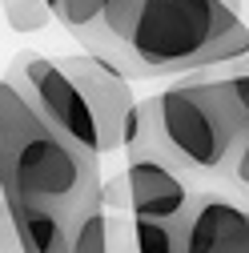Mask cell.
I'll list each match as a JSON object with an SVG mask.
<instances>
[{
	"instance_id": "4",
	"label": "cell",
	"mask_w": 249,
	"mask_h": 253,
	"mask_svg": "<svg viewBox=\"0 0 249 253\" xmlns=\"http://www.w3.org/2000/svg\"><path fill=\"white\" fill-rule=\"evenodd\" d=\"M4 84L33 109L52 133H60L69 145H77L81 153H97V129H92V113L81 101V92L73 88V81L60 73L56 60H48L44 52H16L12 65L4 73Z\"/></svg>"
},
{
	"instance_id": "12",
	"label": "cell",
	"mask_w": 249,
	"mask_h": 253,
	"mask_svg": "<svg viewBox=\"0 0 249 253\" xmlns=\"http://www.w3.org/2000/svg\"><path fill=\"white\" fill-rule=\"evenodd\" d=\"M69 253H105V209L84 217V225H81V233H77Z\"/></svg>"
},
{
	"instance_id": "3",
	"label": "cell",
	"mask_w": 249,
	"mask_h": 253,
	"mask_svg": "<svg viewBox=\"0 0 249 253\" xmlns=\"http://www.w3.org/2000/svg\"><path fill=\"white\" fill-rule=\"evenodd\" d=\"M84 56L124 81L185 77L249 56V24L217 0H109Z\"/></svg>"
},
{
	"instance_id": "9",
	"label": "cell",
	"mask_w": 249,
	"mask_h": 253,
	"mask_svg": "<svg viewBox=\"0 0 249 253\" xmlns=\"http://www.w3.org/2000/svg\"><path fill=\"white\" fill-rule=\"evenodd\" d=\"M0 8H4V20L12 33H41L52 24L44 0H0Z\"/></svg>"
},
{
	"instance_id": "1",
	"label": "cell",
	"mask_w": 249,
	"mask_h": 253,
	"mask_svg": "<svg viewBox=\"0 0 249 253\" xmlns=\"http://www.w3.org/2000/svg\"><path fill=\"white\" fill-rule=\"evenodd\" d=\"M0 205L20 253H69L101 209V157L81 153L0 81Z\"/></svg>"
},
{
	"instance_id": "8",
	"label": "cell",
	"mask_w": 249,
	"mask_h": 253,
	"mask_svg": "<svg viewBox=\"0 0 249 253\" xmlns=\"http://www.w3.org/2000/svg\"><path fill=\"white\" fill-rule=\"evenodd\" d=\"M105 4H109V0H44L48 16L65 28L73 41H81V52H88L92 37H97L101 16H105Z\"/></svg>"
},
{
	"instance_id": "6",
	"label": "cell",
	"mask_w": 249,
	"mask_h": 253,
	"mask_svg": "<svg viewBox=\"0 0 249 253\" xmlns=\"http://www.w3.org/2000/svg\"><path fill=\"white\" fill-rule=\"evenodd\" d=\"M177 253H249V209L225 193H193L177 217Z\"/></svg>"
},
{
	"instance_id": "13",
	"label": "cell",
	"mask_w": 249,
	"mask_h": 253,
	"mask_svg": "<svg viewBox=\"0 0 249 253\" xmlns=\"http://www.w3.org/2000/svg\"><path fill=\"white\" fill-rule=\"evenodd\" d=\"M217 4H221L225 12H233V16H241V0H217Z\"/></svg>"
},
{
	"instance_id": "2",
	"label": "cell",
	"mask_w": 249,
	"mask_h": 253,
	"mask_svg": "<svg viewBox=\"0 0 249 253\" xmlns=\"http://www.w3.org/2000/svg\"><path fill=\"white\" fill-rule=\"evenodd\" d=\"M249 141V117L237 101L233 77L209 81L185 73L173 88L137 101L124 161H153L169 169L189 193H225L237 201L233 161Z\"/></svg>"
},
{
	"instance_id": "10",
	"label": "cell",
	"mask_w": 249,
	"mask_h": 253,
	"mask_svg": "<svg viewBox=\"0 0 249 253\" xmlns=\"http://www.w3.org/2000/svg\"><path fill=\"white\" fill-rule=\"evenodd\" d=\"M137 253H177V221H137Z\"/></svg>"
},
{
	"instance_id": "5",
	"label": "cell",
	"mask_w": 249,
	"mask_h": 253,
	"mask_svg": "<svg viewBox=\"0 0 249 253\" xmlns=\"http://www.w3.org/2000/svg\"><path fill=\"white\" fill-rule=\"evenodd\" d=\"M60 73L73 81V88L81 92V101L92 113V129H97V153H121L124 141L133 133V113H137V97L129 81L121 73H113L109 65L92 60L84 52H73L65 60H56Z\"/></svg>"
},
{
	"instance_id": "11",
	"label": "cell",
	"mask_w": 249,
	"mask_h": 253,
	"mask_svg": "<svg viewBox=\"0 0 249 253\" xmlns=\"http://www.w3.org/2000/svg\"><path fill=\"white\" fill-rule=\"evenodd\" d=\"M105 253H137V229L129 213H105Z\"/></svg>"
},
{
	"instance_id": "7",
	"label": "cell",
	"mask_w": 249,
	"mask_h": 253,
	"mask_svg": "<svg viewBox=\"0 0 249 253\" xmlns=\"http://www.w3.org/2000/svg\"><path fill=\"white\" fill-rule=\"evenodd\" d=\"M124 189H129V217L137 221H177L193 197L169 169L153 161H124Z\"/></svg>"
}]
</instances>
